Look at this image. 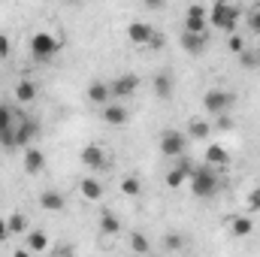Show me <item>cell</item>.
I'll return each instance as SVG.
<instances>
[{
  "label": "cell",
  "mask_w": 260,
  "mask_h": 257,
  "mask_svg": "<svg viewBox=\"0 0 260 257\" xmlns=\"http://www.w3.org/2000/svg\"><path fill=\"white\" fill-rule=\"evenodd\" d=\"M218 118V130H233V118L227 115V112H221V115H215Z\"/></svg>",
  "instance_id": "obj_31"
},
{
  "label": "cell",
  "mask_w": 260,
  "mask_h": 257,
  "mask_svg": "<svg viewBox=\"0 0 260 257\" xmlns=\"http://www.w3.org/2000/svg\"><path fill=\"white\" fill-rule=\"evenodd\" d=\"M248 27H251V34H260V9H254L248 15Z\"/></svg>",
  "instance_id": "obj_32"
},
{
  "label": "cell",
  "mask_w": 260,
  "mask_h": 257,
  "mask_svg": "<svg viewBox=\"0 0 260 257\" xmlns=\"http://www.w3.org/2000/svg\"><path fill=\"white\" fill-rule=\"evenodd\" d=\"M130 251H136V254H148L151 245H148V239H145L142 233H130Z\"/></svg>",
  "instance_id": "obj_24"
},
{
  "label": "cell",
  "mask_w": 260,
  "mask_h": 257,
  "mask_svg": "<svg viewBox=\"0 0 260 257\" xmlns=\"http://www.w3.org/2000/svg\"><path fill=\"white\" fill-rule=\"evenodd\" d=\"M212 3H215V0H212Z\"/></svg>",
  "instance_id": "obj_39"
},
{
  "label": "cell",
  "mask_w": 260,
  "mask_h": 257,
  "mask_svg": "<svg viewBox=\"0 0 260 257\" xmlns=\"http://www.w3.org/2000/svg\"><path fill=\"white\" fill-rule=\"evenodd\" d=\"M88 100H91V103H97V106H106V103L112 100V88H109V82L94 79V82L88 85Z\"/></svg>",
  "instance_id": "obj_14"
},
{
  "label": "cell",
  "mask_w": 260,
  "mask_h": 257,
  "mask_svg": "<svg viewBox=\"0 0 260 257\" xmlns=\"http://www.w3.org/2000/svg\"><path fill=\"white\" fill-rule=\"evenodd\" d=\"M79 160L85 164V167H91V170H103L106 164H109V154H106V148L103 145H85L82 151H79Z\"/></svg>",
  "instance_id": "obj_7"
},
{
  "label": "cell",
  "mask_w": 260,
  "mask_h": 257,
  "mask_svg": "<svg viewBox=\"0 0 260 257\" xmlns=\"http://www.w3.org/2000/svg\"><path fill=\"white\" fill-rule=\"evenodd\" d=\"M100 109H103L100 115H103V121H106V124H112V127L127 124V118H130L127 106H121V103H112V100H109V103H106V106H100Z\"/></svg>",
  "instance_id": "obj_9"
},
{
  "label": "cell",
  "mask_w": 260,
  "mask_h": 257,
  "mask_svg": "<svg viewBox=\"0 0 260 257\" xmlns=\"http://www.w3.org/2000/svg\"><path fill=\"white\" fill-rule=\"evenodd\" d=\"M227 46H230V52H236V55H239V52L245 49V40H242L236 30H233V34H230V40H227Z\"/></svg>",
  "instance_id": "obj_28"
},
{
  "label": "cell",
  "mask_w": 260,
  "mask_h": 257,
  "mask_svg": "<svg viewBox=\"0 0 260 257\" xmlns=\"http://www.w3.org/2000/svg\"><path fill=\"white\" fill-rule=\"evenodd\" d=\"M151 85H154V94H157L160 100H170V97H173V88H176V82H173V73H167V70L154 73Z\"/></svg>",
  "instance_id": "obj_13"
},
{
  "label": "cell",
  "mask_w": 260,
  "mask_h": 257,
  "mask_svg": "<svg viewBox=\"0 0 260 257\" xmlns=\"http://www.w3.org/2000/svg\"><path fill=\"white\" fill-rule=\"evenodd\" d=\"M100 230H103V233H109V236H115V233H121V221H118L112 212H106V209H103V215H100Z\"/></svg>",
  "instance_id": "obj_22"
},
{
  "label": "cell",
  "mask_w": 260,
  "mask_h": 257,
  "mask_svg": "<svg viewBox=\"0 0 260 257\" xmlns=\"http://www.w3.org/2000/svg\"><path fill=\"white\" fill-rule=\"evenodd\" d=\"M109 88H112V97L124 100V97H130V94L139 88V76H136V73H121L118 79L109 82Z\"/></svg>",
  "instance_id": "obj_8"
},
{
  "label": "cell",
  "mask_w": 260,
  "mask_h": 257,
  "mask_svg": "<svg viewBox=\"0 0 260 257\" xmlns=\"http://www.w3.org/2000/svg\"><path fill=\"white\" fill-rule=\"evenodd\" d=\"M206 164H212V167H227V164H230V151H227V145L212 142V145L206 148Z\"/></svg>",
  "instance_id": "obj_16"
},
{
  "label": "cell",
  "mask_w": 260,
  "mask_h": 257,
  "mask_svg": "<svg viewBox=\"0 0 260 257\" xmlns=\"http://www.w3.org/2000/svg\"><path fill=\"white\" fill-rule=\"evenodd\" d=\"M257 9H260V3H257Z\"/></svg>",
  "instance_id": "obj_38"
},
{
  "label": "cell",
  "mask_w": 260,
  "mask_h": 257,
  "mask_svg": "<svg viewBox=\"0 0 260 257\" xmlns=\"http://www.w3.org/2000/svg\"><path fill=\"white\" fill-rule=\"evenodd\" d=\"M164 245H167L170 251H179L185 242H182V236H176V233H167V236H164Z\"/></svg>",
  "instance_id": "obj_29"
},
{
  "label": "cell",
  "mask_w": 260,
  "mask_h": 257,
  "mask_svg": "<svg viewBox=\"0 0 260 257\" xmlns=\"http://www.w3.org/2000/svg\"><path fill=\"white\" fill-rule=\"evenodd\" d=\"M79 188H82V197H85V200H91V203H100V200H103V194H106V188H103L97 179H82V185H79Z\"/></svg>",
  "instance_id": "obj_17"
},
{
  "label": "cell",
  "mask_w": 260,
  "mask_h": 257,
  "mask_svg": "<svg viewBox=\"0 0 260 257\" xmlns=\"http://www.w3.org/2000/svg\"><path fill=\"white\" fill-rule=\"evenodd\" d=\"M70 3H76V0H70Z\"/></svg>",
  "instance_id": "obj_37"
},
{
  "label": "cell",
  "mask_w": 260,
  "mask_h": 257,
  "mask_svg": "<svg viewBox=\"0 0 260 257\" xmlns=\"http://www.w3.org/2000/svg\"><path fill=\"white\" fill-rule=\"evenodd\" d=\"M139 191H142L139 179H133V176H127V179L121 182V194H124V197H139Z\"/></svg>",
  "instance_id": "obj_26"
},
{
  "label": "cell",
  "mask_w": 260,
  "mask_h": 257,
  "mask_svg": "<svg viewBox=\"0 0 260 257\" xmlns=\"http://www.w3.org/2000/svg\"><path fill=\"white\" fill-rule=\"evenodd\" d=\"M179 43H182V49L188 52V55H203L206 52V46H209V40H206V34H194V30H185L182 37H179Z\"/></svg>",
  "instance_id": "obj_11"
},
{
  "label": "cell",
  "mask_w": 260,
  "mask_h": 257,
  "mask_svg": "<svg viewBox=\"0 0 260 257\" xmlns=\"http://www.w3.org/2000/svg\"><path fill=\"white\" fill-rule=\"evenodd\" d=\"M236 106V94L227 91V88H209L203 94V109L209 115H221V112H230Z\"/></svg>",
  "instance_id": "obj_2"
},
{
  "label": "cell",
  "mask_w": 260,
  "mask_h": 257,
  "mask_svg": "<svg viewBox=\"0 0 260 257\" xmlns=\"http://www.w3.org/2000/svg\"><path fill=\"white\" fill-rule=\"evenodd\" d=\"M6 227H9V233H24L27 230V218L24 215H9Z\"/></svg>",
  "instance_id": "obj_25"
},
{
  "label": "cell",
  "mask_w": 260,
  "mask_h": 257,
  "mask_svg": "<svg viewBox=\"0 0 260 257\" xmlns=\"http://www.w3.org/2000/svg\"><path fill=\"white\" fill-rule=\"evenodd\" d=\"M209 133H212V124H209L203 115H197V118L188 121V139H206Z\"/></svg>",
  "instance_id": "obj_18"
},
{
  "label": "cell",
  "mask_w": 260,
  "mask_h": 257,
  "mask_svg": "<svg viewBox=\"0 0 260 257\" xmlns=\"http://www.w3.org/2000/svg\"><path fill=\"white\" fill-rule=\"evenodd\" d=\"M9 55H12V43H9L6 34H0V61H6Z\"/></svg>",
  "instance_id": "obj_30"
},
{
  "label": "cell",
  "mask_w": 260,
  "mask_h": 257,
  "mask_svg": "<svg viewBox=\"0 0 260 257\" xmlns=\"http://www.w3.org/2000/svg\"><path fill=\"white\" fill-rule=\"evenodd\" d=\"M215 191H218V176H215L212 164L194 167V173H191V194L194 197H212Z\"/></svg>",
  "instance_id": "obj_3"
},
{
  "label": "cell",
  "mask_w": 260,
  "mask_h": 257,
  "mask_svg": "<svg viewBox=\"0 0 260 257\" xmlns=\"http://www.w3.org/2000/svg\"><path fill=\"white\" fill-rule=\"evenodd\" d=\"M230 233L239 236V239H242V236H251V233H254V221H251L248 215H239V218L230 221Z\"/></svg>",
  "instance_id": "obj_20"
},
{
  "label": "cell",
  "mask_w": 260,
  "mask_h": 257,
  "mask_svg": "<svg viewBox=\"0 0 260 257\" xmlns=\"http://www.w3.org/2000/svg\"><path fill=\"white\" fill-rule=\"evenodd\" d=\"M239 67H245V70H257L260 67V52L242 49V52H239Z\"/></svg>",
  "instance_id": "obj_23"
},
{
  "label": "cell",
  "mask_w": 260,
  "mask_h": 257,
  "mask_svg": "<svg viewBox=\"0 0 260 257\" xmlns=\"http://www.w3.org/2000/svg\"><path fill=\"white\" fill-rule=\"evenodd\" d=\"M142 3H145L148 9H164V6H167V0H142Z\"/></svg>",
  "instance_id": "obj_35"
},
{
  "label": "cell",
  "mask_w": 260,
  "mask_h": 257,
  "mask_svg": "<svg viewBox=\"0 0 260 257\" xmlns=\"http://www.w3.org/2000/svg\"><path fill=\"white\" fill-rule=\"evenodd\" d=\"M12 115H15V109H9V106L0 103V133L6 127H12Z\"/></svg>",
  "instance_id": "obj_27"
},
{
  "label": "cell",
  "mask_w": 260,
  "mask_h": 257,
  "mask_svg": "<svg viewBox=\"0 0 260 257\" xmlns=\"http://www.w3.org/2000/svg\"><path fill=\"white\" fill-rule=\"evenodd\" d=\"M257 188H260V185H257Z\"/></svg>",
  "instance_id": "obj_40"
},
{
  "label": "cell",
  "mask_w": 260,
  "mask_h": 257,
  "mask_svg": "<svg viewBox=\"0 0 260 257\" xmlns=\"http://www.w3.org/2000/svg\"><path fill=\"white\" fill-rule=\"evenodd\" d=\"M188 151V136L179 130H164L160 133V154L164 157H182Z\"/></svg>",
  "instance_id": "obj_5"
},
{
  "label": "cell",
  "mask_w": 260,
  "mask_h": 257,
  "mask_svg": "<svg viewBox=\"0 0 260 257\" xmlns=\"http://www.w3.org/2000/svg\"><path fill=\"white\" fill-rule=\"evenodd\" d=\"M27 251H34V254H43V251H49V236H46L43 230H34V233H27Z\"/></svg>",
  "instance_id": "obj_21"
},
{
  "label": "cell",
  "mask_w": 260,
  "mask_h": 257,
  "mask_svg": "<svg viewBox=\"0 0 260 257\" xmlns=\"http://www.w3.org/2000/svg\"><path fill=\"white\" fill-rule=\"evenodd\" d=\"M236 21H239V9L233 3H227V0H215L212 3V9H209V24L212 27L233 34L236 30Z\"/></svg>",
  "instance_id": "obj_1"
},
{
  "label": "cell",
  "mask_w": 260,
  "mask_h": 257,
  "mask_svg": "<svg viewBox=\"0 0 260 257\" xmlns=\"http://www.w3.org/2000/svg\"><path fill=\"white\" fill-rule=\"evenodd\" d=\"M9 236V227H6V218H0V242H6Z\"/></svg>",
  "instance_id": "obj_36"
},
{
  "label": "cell",
  "mask_w": 260,
  "mask_h": 257,
  "mask_svg": "<svg viewBox=\"0 0 260 257\" xmlns=\"http://www.w3.org/2000/svg\"><path fill=\"white\" fill-rule=\"evenodd\" d=\"M40 206L46 212H64L67 209V197L61 191H43L40 194Z\"/></svg>",
  "instance_id": "obj_15"
},
{
  "label": "cell",
  "mask_w": 260,
  "mask_h": 257,
  "mask_svg": "<svg viewBox=\"0 0 260 257\" xmlns=\"http://www.w3.org/2000/svg\"><path fill=\"white\" fill-rule=\"evenodd\" d=\"M248 209H251V212H260V188L248 194Z\"/></svg>",
  "instance_id": "obj_33"
},
{
  "label": "cell",
  "mask_w": 260,
  "mask_h": 257,
  "mask_svg": "<svg viewBox=\"0 0 260 257\" xmlns=\"http://www.w3.org/2000/svg\"><path fill=\"white\" fill-rule=\"evenodd\" d=\"M148 49H164V34H160V30H154V37H151Z\"/></svg>",
  "instance_id": "obj_34"
},
{
  "label": "cell",
  "mask_w": 260,
  "mask_h": 257,
  "mask_svg": "<svg viewBox=\"0 0 260 257\" xmlns=\"http://www.w3.org/2000/svg\"><path fill=\"white\" fill-rule=\"evenodd\" d=\"M43 167H46V154H43L40 148L27 145V148H24V173H27V176H40Z\"/></svg>",
  "instance_id": "obj_12"
},
{
  "label": "cell",
  "mask_w": 260,
  "mask_h": 257,
  "mask_svg": "<svg viewBox=\"0 0 260 257\" xmlns=\"http://www.w3.org/2000/svg\"><path fill=\"white\" fill-rule=\"evenodd\" d=\"M58 52H61V40H58L55 34L40 30V34L30 37V55H34L37 61H52Z\"/></svg>",
  "instance_id": "obj_4"
},
{
  "label": "cell",
  "mask_w": 260,
  "mask_h": 257,
  "mask_svg": "<svg viewBox=\"0 0 260 257\" xmlns=\"http://www.w3.org/2000/svg\"><path fill=\"white\" fill-rule=\"evenodd\" d=\"M15 100H18V103H34V100H37V85H34L30 79H21V82L15 85Z\"/></svg>",
  "instance_id": "obj_19"
},
{
  "label": "cell",
  "mask_w": 260,
  "mask_h": 257,
  "mask_svg": "<svg viewBox=\"0 0 260 257\" xmlns=\"http://www.w3.org/2000/svg\"><path fill=\"white\" fill-rule=\"evenodd\" d=\"M151 37H154V27L151 24H145V21H130L127 24V40L133 46H148Z\"/></svg>",
  "instance_id": "obj_10"
},
{
  "label": "cell",
  "mask_w": 260,
  "mask_h": 257,
  "mask_svg": "<svg viewBox=\"0 0 260 257\" xmlns=\"http://www.w3.org/2000/svg\"><path fill=\"white\" fill-rule=\"evenodd\" d=\"M206 24H209V9L203 3L188 6L185 12V30H194V34H206Z\"/></svg>",
  "instance_id": "obj_6"
}]
</instances>
